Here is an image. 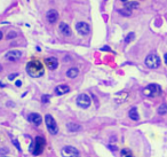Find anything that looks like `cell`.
I'll use <instances>...</instances> for the list:
<instances>
[{"instance_id": "cell-20", "label": "cell", "mask_w": 167, "mask_h": 157, "mask_svg": "<svg viewBox=\"0 0 167 157\" xmlns=\"http://www.w3.org/2000/svg\"><path fill=\"white\" fill-rule=\"evenodd\" d=\"M119 13H120L121 15H124V16H129V15L132 14V10L125 7L124 9H119Z\"/></svg>"}, {"instance_id": "cell-27", "label": "cell", "mask_w": 167, "mask_h": 157, "mask_svg": "<svg viewBox=\"0 0 167 157\" xmlns=\"http://www.w3.org/2000/svg\"><path fill=\"white\" fill-rule=\"evenodd\" d=\"M17 36V33L16 32H11V33H9L8 36H7V39H10V38H14V37H16Z\"/></svg>"}, {"instance_id": "cell-3", "label": "cell", "mask_w": 167, "mask_h": 157, "mask_svg": "<svg viewBox=\"0 0 167 157\" xmlns=\"http://www.w3.org/2000/svg\"><path fill=\"white\" fill-rule=\"evenodd\" d=\"M142 93H143L144 96L155 97V96L160 95V93H162V87H160L159 85H157V84H150V85H148L147 87L143 88Z\"/></svg>"}, {"instance_id": "cell-2", "label": "cell", "mask_w": 167, "mask_h": 157, "mask_svg": "<svg viewBox=\"0 0 167 157\" xmlns=\"http://www.w3.org/2000/svg\"><path fill=\"white\" fill-rule=\"evenodd\" d=\"M45 143H46V141H45V139H44L42 137H37V138L32 141V143H31V146H30V148H29L30 153H31L33 156L40 155V154L42 153L44 148H45Z\"/></svg>"}, {"instance_id": "cell-29", "label": "cell", "mask_w": 167, "mask_h": 157, "mask_svg": "<svg viewBox=\"0 0 167 157\" xmlns=\"http://www.w3.org/2000/svg\"><path fill=\"white\" fill-rule=\"evenodd\" d=\"M101 51H110V47L104 46V47H102V48H101Z\"/></svg>"}, {"instance_id": "cell-24", "label": "cell", "mask_w": 167, "mask_h": 157, "mask_svg": "<svg viewBox=\"0 0 167 157\" xmlns=\"http://www.w3.org/2000/svg\"><path fill=\"white\" fill-rule=\"evenodd\" d=\"M13 143H14V146L18 149V152H21V150H22V149H21V147H20V143H18V141H17V140H13Z\"/></svg>"}, {"instance_id": "cell-6", "label": "cell", "mask_w": 167, "mask_h": 157, "mask_svg": "<svg viewBox=\"0 0 167 157\" xmlns=\"http://www.w3.org/2000/svg\"><path fill=\"white\" fill-rule=\"evenodd\" d=\"M76 30H77V32H78L79 35H81V36H87V35H89V32H90V26H89V24L86 23V22H78V23L76 24Z\"/></svg>"}, {"instance_id": "cell-15", "label": "cell", "mask_w": 167, "mask_h": 157, "mask_svg": "<svg viewBox=\"0 0 167 157\" xmlns=\"http://www.w3.org/2000/svg\"><path fill=\"white\" fill-rule=\"evenodd\" d=\"M128 115H129V118H131L132 120H139V118H140L139 112H137V109H136L135 107H134V108H132V109L129 110Z\"/></svg>"}, {"instance_id": "cell-1", "label": "cell", "mask_w": 167, "mask_h": 157, "mask_svg": "<svg viewBox=\"0 0 167 157\" xmlns=\"http://www.w3.org/2000/svg\"><path fill=\"white\" fill-rule=\"evenodd\" d=\"M26 71H28V74H29L31 77H33V78L42 77L44 74H45L44 66H42L41 62H39V61H30V62L26 64Z\"/></svg>"}, {"instance_id": "cell-28", "label": "cell", "mask_w": 167, "mask_h": 157, "mask_svg": "<svg viewBox=\"0 0 167 157\" xmlns=\"http://www.w3.org/2000/svg\"><path fill=\"white\" fill-rule=\"evenodd\" d=\"M109 149H110V150H112V152H117V150H118V148H117V147L111 146V145H109Z\"/></svg>"}, {"instance_id": "cell-31", "label": "cell", "mask_w": 167, "mask_h": 157, "mask_svg": "<svg viewBox=\"0 0 167 157\" xmlns=\"http://www.w3.org/2000/svg\"><path fill=\"white\" fill-rule=\"evenodd\" d=\"M21 85H22V81H20V80L16 81V86H21Z\"/></svg>"}, {"instance_id": "cell-5", "label": "cell", "mask_w": 167, "mask_h": 157, "mask_svg": "<svg viewBox=\"0 0 167 157\" xmlns=\"http://www.w3.org/2000/svg\"><path fill=\"white\" fill-rule=\"evenodd\" d=\"M45 123H46V126H47V130L49 131V133H52V134H57L59 133V126H57L55 119L51 115H46Z\"/></svg>"}, {"instance_id": "cell-17", "label": "cell", "mask_w": 167, "mask_h": 157, "mask_svg": "<svg viewBox=\"0 0 167 157\" xmlns=\"http://www.w3.org/2000/svg\"><path fill=\"white\" fill-rule=\"evenodd\" d=\"M78 74H79V69L78 68H71V69H69L67 71V76L69 78H76L78 76Z\"/></svg>"}, {"instance_id": "cell-30", "label": "cell", "mask_w": 167, "mask_h": 157, "mask_svg": "<svg viewBox=\"0 0 167 157\" xmlns=\"http://www.w3.org/2000/svg\"><path fill=\"white\" fill-rule=\"evenodd\" d=\"M164 60H165V63L167 66V53H165V55H164Z\"/></svg>"}, {"instance_id": "cell-16", "label": "cell", "mask_w": 167, "mask_h": 157, "mask_svg": "<svg viewBox=\"0 0 167 157\" xmlns=\"http://www.w3.org/2000/svg\"><path fill=\"white\" fill-rule=\"evenodd\" d=\"M67 127H68V130L70 132H79V131H81V126L78 125V124H75V123H69L67 125Z\"/></svg>"}, {"instance_id": "cell-33", "label": "cell", "mask_w": 167, "mask_h": 157, "mask_svg": "<svg viewBox=\"0 0 167 157\" xmlns=\"http://www.w3.org/2000/svg\"><path fill=\"white\" fill-rule=\"evenodd\" d=\"M121 1H123V2H126V1H128V0H121Z\"/></svg>"}, {"instance_id": "cell-8", "label": "cell", "mask_w": 167, "mask_h": 157, "mask_svg": "<svg viewBox=\"0 0 167 157\" xmlns=\"http://www.w3.org/2000/svg\"><path fill=\"white\" fill-rule=\"evenodd\" d=\"M22 56V53H21V51H9L7 54H6V59L8 60V61H11V62H14V61H17Z\"/></svg>"}, {"instance_id": "cell-10", "label": "cell", "mask_w": 167, "mask_h": 157, "mask_svg": "<svg viewBox=\"0 0 167 157\" xmlns=\"http://www.w3.org/2000/svg\"><path fill=\"white\" fill-rule=\"evenodd\" d=\"M45 64L48 69L51 70H55L57 67H59V61L56 58H48L45 60Z\"/></svg>"}, {"instance_id": "cell-19", "label": "cell", "mask_w": 167, "mask_h": 157, "mask_svg": "<svg viewBox=\"0 0 167 157\" xmlns=\"http://www.w3.org/2000/svg\"><path fill=\"white\" fill-rule=\"evenodd\" d=\"M137 6H139V3L137 2H135V1H132V2H128V3H126V8H128V9H134V8H137Z\"/></svg>"}, {"instance_id": "cell-32", "label": "cell", "mask_w": 167, "mask_h": 157, "mask_svg": "<svg viewBox=\"0 0 167 157\" xmlns=\"http://www.w3.org/2000/svg\"><path fill=\"white\" fill-rule=\"evenodd\" d=\"M2 37H3V36H2V32H1V31H0V40H1V39H2Z\"/></svg>"}, {"instance_id": "cell-34", "label": "cell", "mask_w": 167, "mask_h": 157, "mask_svg": "<svg viewBox=\"0 0 167 157\" xmlns=\"http://www.w3.org/2000/svg\"><path fill=\"white\" fill-rule=\"evenodd\" d=\"M0 71H1V66H0Z\"/></svg>"}, {"instance_id": "cell-4", "label": "cell", "mask_w": 167, "mask_h": 157, "mask_svg": "<svg viewBox=\"0 0 167 157\" xmlns=\"http://www.w3.org/2000/svg\"><path fill=\"white\" fill-rule=\"evenodd\" d=\"M145 66L150 69H156L160 66V59L157 54L152 53V54H149L145 59Z\"/></svg>"}, {"instance_id": "cell-11", "label": "cell", "mask_w": 167, "mask_h": 157, "mask_svg": "<svg viewBox=\"0 0 167 157\" xmlns=\"http://www.w3.org/2000/svg\"><path fill=\"white\" fill-rule=\"evenodd\" d=\"M28 120L31 123V124H34V125H40L41 122H42V118L39 114H30L29 117H28Z\"/></svg>"}, {"instance_id": "cell-12", "label": "cell", "mask_w": 167, "mask_h": 157, "mask_svg": "<svg viewBox=\"0 0 167 157\" xmlns=\"http://www.w3.org/2000/svg\"><path fill=\"white\" fill-rule=\"evenodd\" d=\"M59 29H60V32H61L63 36H67V37L71 36V29H70V26H69L67 23H64V22L60 23Z\"/></svg>"}, {"instance_id": "cell-21", "label": "cell", "mask_w": 167, "mask_h": 157, "mask_svg": "<svg viewBox=\"0 0 167 157\" xmlns=\"http://www.w3.org/2000/svg\"><path fill=\"white\" fill-rule=\"evenodd\" d=\"M134 37H135V35H134V32H129L128 35H127V37L125 38V43L126 44H128V43H131L133 39H134Z\"/></svg>"}, {"instance_id": "cell-26", "label": "cell", "mask_w": 167, "mask_h": 157, "mask_svg": "<svg viewBox=\"0 0 167 157\" xmlns=\"http://www.w3.org/2000/svg\"><path fill=\"white\" fill-rule=\"evenodd\" d=\"M8 153V149L7 148H1L0 149V155H6Z\"/></svg>"}, {"instance_id": "cell-7", "label": "cell", "mask_w": 167, "mask_h": 157, "mask_svg": "<svg viewBox=\"0 0 167 157\" xmlns=\"http://www.w3.org/2000/svg\"><path fill=\"white\" fill-rule=\"evenodd\" d=\"M90 97L87 95V94H80L78 97H77V104L83 108V109H87L89 106H90Z\"/></svg>"}, {"instance_id": "cell-25", "label": "cell", "mask_w": 167, "mask_h": 157, "mask_svg": "<svg viewBox=\"0 0 167 157\" xmlns=\"http://www.w3.org/2000/svg\"><path fill=\"white\" fill-rule=\"evenodd\" d=\"M16 77H18V74H11V75L8 76V79L9 80H13V79H15Z\"/></svg>"}, {"instance_id": "cell-9", "label": "cell", "mask_w": 167, "mask_h": 157, "mask_svg": "<svg viewBox=\"0 0 167 157\" xmlns=\"http://www.w3.org/2000/svg\"><path fill=\"white\" fill-rule=\"evenodd\" d=\"M46 18L49 23H55L57 20H59V13L55 10V9H49L46 14Z\"/></svg>"}, {"instance_id": "cell-22", "label": "cell", "mask_w": 167, "mask_h": 157, "mask_svg": "<svg viewBox=\"0 0 167 157\" xmlns=\"http://www.w3.org/2000/svg\"><path fill=\"white\" fill-rule=\"evenodd\" d=\"M120 155H121V156H133V154H132L129 150H127V149H123V150L120 152Z\"/></svg>"}, {"instance_id": "cell-14", "label": "cell", "mask_w": 167, "mask_h": 157, "mask_svg": "<svg viewBox=\"0 0 167 157\" xmlns=\"http://www.w3.org/2000/svg\"><path fill=\"white\" fill-rule=\"evenodd\" d=\"M70 92V87L68 85H60L55 88V93L57 95H63V94H67Z\"/></svg>"}, {"instance_id": "cell-18", "label": "cell", "mask_w": 167, "mask_h": 157, "mask_svg": "<svg viewBox=\"0 0 167 157\" xmlns=\"http://www.w3.org/2000/svg\"><path fill=\"white\" fill-rule=\"evenodd\" d=\"M157 111H158V114H159V115H166L167 114V104H165V103H164V104H162V106L158 108V110H157Z\"/></svg>"}, {"instance_id": "cell-13", "label": "cell", "mask_w": 167, "mask_h": 157, "mask_svg": "<svg viewBox=\"0 0 167 157\" xmlns=\"http://www.w3.org/2000/svg\"><path fill=\"white\" fill-rule=\"evenodd\" d=\"M63 152L67 154V155H70V156H79V152L78 149H76L75 147H71V146H67L63 148Z\"/></svg>"}, {"instance_id": "cell-23", "label": "cell", "mask_w": 167, "mask_h": 157, "mask_svg": "<svg viewBox=\"0 0 167 157\" xmlns=\"http://www.w3.org/2000/svg\"><path fill=\"white\" fill-rule=\"evenodd\" d=\"M41 101H42V103H48L49 102V95H42Z\"/></svg>"}]
</instances>
